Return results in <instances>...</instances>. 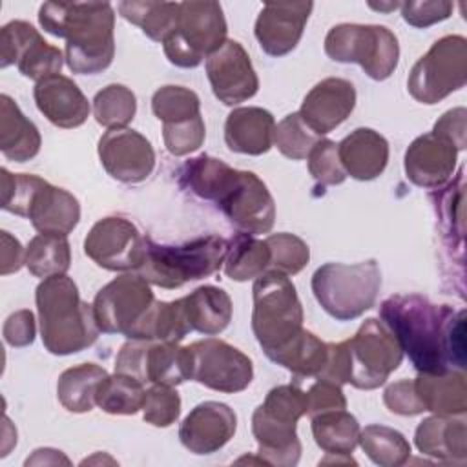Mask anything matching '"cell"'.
<instances>
[{
  "mask_svg": "<svg viewBox=\"0 0 467 467\" xmlns=\"http://www.w3.org/2000/svg\"><path fill=\"white\" fill-rule=\"evenodd\" d=\"M119 13L151 40L164 42L177 27L179 2L126 0L119 4Z\"/></svg>",
  "mask_w": 467,
  "mask_h": 467,
  "instance_id": "d590c367",
  "label": "cell"
},
{
  "mask_svg": "<svg viewBox=\"0 0 467 467\" xmlns=\"http://www.w3.org/2000/svg\"><path fill=\"white\" fill-rule=\"evenodd\" d=\"M275 120L268 109L235 108L224 122V142L235 153L263 155L274 144Z\"/></svg>",
  "mask_w": 467,
  "mask_h": 467,
  "instance_id": "484cf974",
  "label": "cell"
},
{
  "mask_svg": "<svg viewBox=\"0 0 467 467\" xmlns=\"http://www.w3.org/2000/svg\"><path fill=\"white\" fill-rule=\"evenodd\" d=\"M190 354V379L217 390L241 392L254 379L252 359L230 343L206 337L188 345Z\"/></svg>",
  "mask_w": 467,
  "mask_h": 467,
  "instance_id": "9a60e30c",
  "label": "cell"
},
{
  "mask_svg": "<svg viewBox=\"0 0 467 467\" xmlns=\"http://www.w3.org/2000/svg\"><path fill=\"white\" fill-rule=\"evenodd\" d=\"M182 299L192 330L215 336L228 327L232 319V299L223 288L204 285Z\"/></svg>",
  "mask_w": 467,
  "mask_h": 467,
  "instance_id": "1f68e13d",
  "label": "cell"
},
{
  "mask_svg": "<svg viewBox=\"0 0 467 467\" xmlns=\"http://www.w3.org/2000/svg\"><path fill=\"white\" fill-rule=\"evenodd\" d=\"M181 414V396L173 387L151 385L146 389L142 416L153 427H170Z\"/></svg>",
  "mask_w": 467,
  "mask_h": 467,
  "instance_id": "f6af8a7d",
  "label": "cell"
},
{
  "mask_svg": "<svg viewBox=\"0 0 467 467\" xmlns=\"http://www.w3.org/2000/svg\"><path fill=\"white\" fill-rule=\"evenodd\" d=\"M265 241L272 255L268 270H275L285 275H294L306 266L310 259V250L301 237L281 232L268 235Z\"/></svg>",
  "mask_w": 467,
  "mask_h": 467,
  "instance_id": "ee69618b",
  "label": "cell"
},
{
  "mask_svg": "<svg viewBox=\"0 0 467 467\" xmlns=\"http://www.w3.org/2000/svg\"><path fill=\"white\" fill-rule=\"evenodd\" d=\"M192 327L188 323L184 299L153 301L146 314L126 334L128 339L142 341H175L179 343Z\"/></svg>",
  "mask_w": 467,
  "mask_h": 467,
  "instance_id": "4dcf8cb0",
  "label": "cell"
},
{
  "mask_svg": "<svg viewBox=\"0 0 467 467\" xmlns=\"http://www.w3.org/2000/svg\"><path fill=\"white\" fill-rule=\"evenodd\" d=\"M270 248L250 234H237L228 241L224 257V274L234 281H248L259 277L270 268Z\"/></svg>",
  "mask_w": 467,
  "mask_h": 467,
  "instance_id": "8d00e7d4",
  "label": "cell"
},
{
  "mask_svg": "<svg viewBox=\"0 0 467 467\" xmlns=\"http://www.w3.org/2000/svg\"><path fill=\"white\" fill-rule=\"evenodd\" d=\"M452 2L447 0H423V2H403L400 5L401 16L412 27H429L451 16Z\"/></svg>",
  "mask_w": 467,
  "mask_h": 467,
  "instance_id": "c3c4849f",
  "label": "cell"
},
{
  "mask_svg": "<svg viewBox=\"0 0 467 467\" xmlns=\"http://www.w3.org/2000/svg\"><path fill=\"white\" fill-rule=\"evenodd\" d=\"M363 452L381 467L403 465L410 456V443L407 438L385 425H367L359 432V441Z\"/></svg>",
  "mask_w": 467,
  "mask_h": 467,
  "instance_id": "ab89813d",
  "label": "cell"
},
{
  "mask_svg": "<svg viewBox=\"0 0 467 467\" xmlns=\"http://www.w3.org/2000/svg\"><path fill=\"white\" fill-rule=\"evenodd\" d=\"M223 7L213 0L179 2L175 31L162 42L164 55L179 67H197L226 40Z\"/></svg>",
  "mask_w": 467,
  "mask_h": 467,
  "instance_id": "8fae6325",
  "label": "cell"
},
{
  "mask_svg": "<svg viewBox=\"0 0 467 467\" xmlns=\"http://www.w3.org/2000/svg\"><path fill=\"white\" fill-rule=\"evenodd\" d=\"M341 166L358 181H372L383 173L389 162V142L370 128H358L337 144Z\"/></svg>",
  "mask_w": 467,
  "mask_h": 467,
  "instance_id": "4316f807",
  "label": "cell"
},
{
  "mask_svg": "<svg viewBox=\"0 0 467 467\" xmlns=\"http://www.w3.org/2000/svg\"><path fill=\"white\" fill-rule=\"evenodd\" d=\"M62 51L47 44L42 35L24 20H11L0 31V66L16 64L18 71L31 80L60 75Z\"/></svg>",
  "mask_w": 467,
  "mask_h": 467,
  "instance_id": "ac0fdd59",
  "label": "cell"
},
{
  "mask_svg": "<svg viewBox=\"0 0 467 467\" xmlns=\"http://www.w3.org/2000/svg\"><path fill=\"white\" fill-rule=\"evenodd\" d=\"M312 434L321 451L327 454H352L359 441V423L345 409L327 410L310 416Z\"/></svg>",
  "mask_w": 467,
  "mask_h": 467,
  "instance_id": "e575fe53",
  "label": "cell"
},
{
  "mask_svg": "<svg viewBox=\"0 0 467 467\" xmlns=\"http://www.w3.org/2000/svg\"><path fill=\"white\" fill-rule=\"evenodd\" d=\"M308 171L321 186H336L347 179L341 166L337 144L330 139H319L308 153Z\"/></svg>",
  "mask_w": 467,
  "mask_h": 467,
  "instance_id": "bcb514c9",
  "label": "cell"
},
{
  "mask_svg": "<svg viewBox=\"0 0 467 467\" xmlns=\"http://www.w3.org/2000/svg\"><path fill=\"white\" fill-rule=\"evenodd\" d=\"M33 97L38 111L57 128H78L89 115V102L86 95L69 77L64 75H53L36 82Z\"/></svg>",
  "mask_w": 467,
  "mask_h": 467,
  "instance_id": "d4e9b609",
  "label": "cell"
},
{
  "mask_svg": "<svg viewBox=\"0 0 467 467\" xmlns=\"http://www.w3.org/2000/svg\"><path fill=\"white\" fill-rule=\"evenodd\" d=\"M40 337L47 352L67 356L91 347L99 337L93 305L78 296V288L66 274L42 279L36 286Z\"/></svg>",
  "mask_w": 467,
  "mask_h": 467,
  "instance_id": "5b68a950",
  "label": "cell"
},
{
  "mask_svg": "<svg viewBox=\"0 0 467 467\" xmlns=\"http://www.w3.org/2000/svg\"><path fill=\"white\" fill-rule=\"evenodd\" d=\"M42 29L66 40V62L77 75H97L115 55V11L108 2H46L38 9Z\"/></svg>",
  "mask_w": 467,
  "mask_h": 467,
  "instance_id": "7a4b0ae2",
  "label": "cell"
},
{
  "mask_svg": "<svg viewBox=\"0 0 467 467\" xmlns=\"http://www.w3.org/2000/svg\"><path fill=\"white\" fill-rule=\"evenodd\" d=\"M235 429L237 416L226 403L202 401L182 420L179 440L193 454H212L234 438Z\"/></svg>",
  "mask_w": 467,
  "mask_h": 467,
  "instance_id": "7402d4cb",
  "label": "cell"
},
{
  "mask_svg": "<svg viewBox=\"0 0 467 467\" xmlns=\"http://www.w3.org/2000/svg\"><path fill=\"white\" fill-rule=\"evenodd\" d=\"M372 9H378V11H392V9H398L401 4L400 2H389V4H368Z\"/></svg>",
  "mask_w": 467,
  "mask_h": 467,
  "instance_id": "6f0895ef",
  "label": "cell"
},
{
  "mask_svg": "<svg viewBox=\"0 0 467 467\" xmlns=\"http://www.w3.org/2000/svg\"><path fill=\"white\" fill-rule=\"evenodd\" d=\"M177 181L193 195L215 202L243 234H268L274 226V199L266 184L252 171L234 170L215 157L199 155L181 166Z\"/></svg>",
  "mask_w": 467,
  "mask_h": 467,
  "instance_id": "6da1fadb",
  "label": "cell"
},
{
  "mask_svg": "<svg viewBox=\"0 0 467 467\" xmlns=\"http://www.w3.org/2000/svg\"><path fill=\"white\" fill-rule=\"evenodd\" d=\"M84 254L111 272L139 270L146 255V237L124 217H104L86 235Z\"/></svg>",
  "mask_w": 467,
  "mask_h": 467,
  "instance_id": "e0dca14e",
  "label": "cell"
},
{
  "mask_svg": "<svg viewBox=\"0 0 467 467\" xmlns=\"http://www.w3.org/2000/svg\"><path fill=\"white\" fill-rule=\"evenodd\" d=\"M420 452L443 462H463L467 458L465 420L434 414L423 420L414 434Z\"/></svg>",
  "mask_w": 467,
  "mask_h": 467,
  "instance_id": "83f0119b",
  "label": "cell"
},
{
  "mask_svg": "<svg viewBox=\"0 0 467 467\" xmlns=\"http://www.w3.org/2000/svg\"><path fill=\"white\" fill-rule=\"evenodd\" d=\"M401 359L403 350L387 325L368 317L350 339L328 343L327 365L317 378L372 390L387 381Z\"/></svg>",
  "mask_w": 467,
  "mask_h": 467,
  "instance_id": "277c9868",
  "label": "cell"
},
{
  "mask_svg": "<svg viewBox=\"0 0 467 467\" xmlns=\"http://www.w3.org/2000/svg\"><path fill=\"white\" fill-rule=\"evenodd\" d=\"M451 314V306L434 305L418 294L390 296L379 306L381 321L420 374L452 370L445 350V332Z\"/></svg>",
  "mask_w": 467,
  "mask_h": 467,
  "instance_id": "3957f363",
  "label": "cell"
},
{
  "mask_svg": "<svg viewBox=\"0 0 467 467\" xmlns=\"http://www.w3.org/2000/svg\"><path fill=\"white\" fill-rule=\"evenodd\" d=\"M226 252L228 241L219 235H204L182 244H157L146 237V255L137 272L150 285L171 290L215 274Z\"/></svg>",
  "mask_w": 467,
  "mask_h": 467,
  "instance_id": "ba28073f",
  "label": "cell"
},
{
  "mask_svg": "<svg viewBox=\"0 0 467 467\" xmlns=\"http://www.w3.org/2000/svg\"><path fill=\"white\" fill-rule=\"evenodd\" d=\"M321 137L316 135L301 119L299 111L286 115L274 131V144L277 150L292 159V161H301L306 159L310 150L316 146V142Z\"/></svg>",
  "mask_w": 467,
  "mask_h": 467,
  "instance_id": "7bdbcfd3",
  "label": "cell"
},
{
  "mask_svg": "<svg viewBox=\"0 0 467 467\" xmlns=\"http://www.w3.org/2000/svg\"><path fill=\"white\" fill-rule=\"evenodd\" d=\"M383 401L390 412L400 416H416L425 410L414 390V379H400L389 385L383 392Z\"/></svg>",
  "mask_w": 467,
  "mask_h": 467,
  "instance_id": "f907efd6",
  "label": "cell"
},
{
  "mask_svg": "<svg viewBox=\"0 0 467 467\" xmlns=\"http://www.w3.org/2000/svg\"><path fill=\"white\" fill-rule=\"evenodd\" d=\"M325 53L336 62L359 64L372 80H385L398 67L400 44L385 26L337 24L325 36Z\"/></svg>",
  "mask_w": 467,
  "mask_h": 467,
  "instance_id": "7c38bea8",
  "label": "cell"
},
{
  "mask_svg": "<svg viewBox=\"0 0 467 467\" xmlns=\"http://www.w3.org/2000/svg\"><path fill=\"white\" fill-rule=\"evenodd\" d=\"M38 128L20 111L18 104L9 97H0V150L7 161L26 162L40 151Z\"/></svg>",
  "mask_w": 467,
  "mask_h": 467,
  "instance_id": "f546056e",
  "label": "cell"
},
{
  "mask_svg": "<svg viewBox=\"0 0 467 467\" xmlns=\"http://www.w3.org/2000/svg\"><path fill=\"white\" fill-rule=\"evenodd\" d=\"M35 316L31 310H16L4 323V339L11 347H27L35 341Z\"/></svg>",
  "mask_w": 467,
  "mask_h": 467,
  "instance_id": "f5cc1de1",
  "label": "cell"
},
{
  "mask_svg": "<svg viewBox=\"0 0 467 467\" xmlns=\"http://www.w3.org/2000/svg\"><path fill=\"white\" fill-rule=\"evenodd\" d=\"M306 407H308L306 410L308 416L327 412V410L347 409V400L341 390V385L317 378V381L312 383L310 389L306 390Z\"/></svg>",
  "mask_w": 467,
  "mask_h": 467,
  "instance_id": "681fc988",
  "label": "cell"
},
{
  "mask_svg": "<svg viewBox=\"0 0 467 467\" xmlns=\"http://www.w3.org/2000/svg\"><path fill=\"white\" fill-rule=\"evenodd\" d=\"M266 356L290 370L296 378H317L327 365L328 343L321 341L310 330L301 328L292 339Z\"/></svg>",
  "mask_w": 467,
  "mask_h": 467,
  "instance_id": "d6a6232c",
  "label": "cell"
},
{
  "mask_svg": "<svg viewBox=\"0 0 467 467\" xmlns=\"http://www.w3.org/2000/svg\"><path fill=\"white\" fill-rule=\"evenodd\" d=\"M252 296V330L265 354H270L303 328V306L294 283L275 270L255 277Z\"/></svg>",
  "mask_w": 467,
  "mask_h": 467,
  "instance_id": "30bf717a",
  "label": "cell"
},
{
  "mask_svg": "<svg viewBox=\"0 0 467 467\" xmlns=\"http://www.w3.org/2000/svg\"><path fill=\"white\" fill-rule=\"evenodd\" d=\"M2 208L31 221L44 235L67 237L80 221V204L69 192L57 188L38 175L0 170Z\"/></svg>",
  "mask_w": 467,
  "mask_h": 467,
  "instance_id": "8992f818",
  "label": "cell"
},
{
  "mask_svg": "<svg viewBox=\"0 0 467 467\" xmlns=\"http://www.w3.org/2000/svg\"><path fill=\"white\" fill-rule=\"evenodd\" d=\"M306 410V392L297 385L274 387L254 410L252 432L259 445L257 454L266 465L292 467L299 462L301 443L296 425Z\"/></svg>",
  "mask_w": 467,
  "mask_h": 467,
  "instance_id": "52a82bcc",
  "label": "cell"
},
{
  "mask_svg": "<svg viewBox=\"0 0 467 467\" xmlns=\"http://www.w3.org/2000/svg\"><path fill=\"white\" fill-rule=\"evenodd\" d=\"M467 111L465 108H454L445 111L434 124L432 131L451 140L460 151L465 148L467 142V124H465Z\"/></svg>",
  "mask_w": 467,
  "mask_h": 467,
  "instance_id": "db71d44e",
  "label": "cell"
},
{
  "mask_svg": "<svg viewBox=\"0 0 467 467\" xmlns=\"http://www.w3.org/2000/svg\"><path fill=\"white\" fill-rule=\"evenodd\" d=\"M26 265V252L18 239H15L9 232H2V275H9L18 272Z\"/></svg>",
  "mask_w": 467,
  "mask_h": 467,
  "instance_id": "11a10c76",
  "label": "cell"
},
{
  "mask_svg": "<svg viewBox=\"0 0 467 467\" xmlns=\"http://www.w3.org/2000/svg\"><path fill=\"white\" fill-rule=\"evenodd\" d=\"M204 137L206 128L201 115L173 124H162L164 146L175 157H182L199 150L204 142Z\"/></svg>",
  "mask_w": 467,
  "mask_h": 467,
  "instance_id": "7dc6e473",
  "label": "cell"
},
{
  "mask_svg": "<svg viewBox=\"0 0 467 467\" xmlns=\"http://www.w3.org/2000/svg\"><path fill=\"white\" fill-rule=\"evenodd\" d=\"M155 297L140 274H124L104 285L93 299V314L104 334H128Z\"/></svg>",
  "mask_w": 467,
  "mask_h": 467,
  "instance_id": "2e32d148",
  "label": "cell"
},
{
  "mask_svg": "<svg viewBox=\"0 0 467 467\" xmlns=\"http://www.w3.org/2000/svg\"><path fill=\"white\" fill-rule=\"evenodd\" d=\"M356 89L352 82L328 77L317 82L303 99L299 115L316 135H327L336 130L354 109Z\"/></svg>",
  "mask_w": 467,
  "mask_h": 467,
  "instance_id": "603a6c76",
  "label": "cell"
},
{
  "mask_svg": "<svg viewBox=\"0 0 467 467\" xmlns=\"http://www.w3.org/2000/svg\"><path fill=\"white\" fill-rule=\"evenodd\" d=\"M463 370L420 374L414 390L425 410L440 416H462L467 410V381Z\"/></svg>",
  "mask_w": 467,
  "mask_h": 467,
  "instance_id": "f1b7e54d",
  "label": "cell"
},
{
  "mask_svg": "<svg viewBox=\"0 0 467 467\" xmlns=\"http://www.w3.org/2000/svg\"><path fill=\"white\" fill-rule=\"evenodd\" d=\"M206 75L213 95L226 106L252 99L259 89V78L244 47L237 40H224L206 58Z\"/></svg>",
  "mask_w": 467,
  "mask_h": 467,
  "instance_id": "d6986e66",
  "label": "cell"
},
{
  "mask_svg": "<svg viewBox=\"0 0 467 467\" xmlns=\"http://www.w3.org/2000/svg\"><path fill=\"white\" fill-rule=\"evenodd\" d=\"M71 250L66 237L58 235H36L29 241L26 250L27 270L40 279L51 275H62L69 270Z\"/></svg>",
  "mask_w": 467,
  "mask_h": 467,
  "instance_id": "f35d334b",
  "label": "cell"
},
{
  "mask_svg": "<svg viewBox=\"0 0 467 467\" xmlns=\"http://www.w3.org/2000/svg\"><path fill=\"white\" fill-rule=\"evenodd\" d=\"M144 383L133 376L115 372L113 376H106L99 385L95 401L100 410L108 414H122L130 416L142 409L144 403Z\"/></svg>",
  "mask_w": 467,
  "mask_h": 467,
  "instance_id": "74e56055",
  "label": "cell"
},
{
  "mask_svg": "<svg viewBox=\"0 0 467 467\" xmlns=\"http://www.w3.org/2000/svg\"><path fill=\"white\" fill-rule=\"evenodd\" d=\"M151 109L162 124H173L201 115V100L195 91L182 86H162L151 97Z\"/></svg>",
  "mask_w": 467,
  "mask_h": 467,
  "instance_id": "b9f144b4",
  "label": "cell"
},
{
  "mask_svg": "<svg viewBox=\"0 0 467 467\" xmlns=\"http://www.w3.org/2000/svg\"><path fill=\"white\" fill-rule=\"evenodd\" d=\"M115 372L142 383L177 387L190 379L188 347H179L175 341L130 339L115 358Z\"/></svg>",
  "mask_w": 467,
  "mask_h": 467,
  "instance_id": "5bb4252c",
  "label": "cell"
},
{
  "mask_svg": "<svg viewBox=\"0 0 467 467\" xmlns=\"http://www.w3.org/2000/svg\"><path fill=\"white\" fill-rule=\"evenodd\" d=\"M381 272L374 259L341 265L327 263L312 275V292L321 308L337 321H352L374 306Z\"/></svg>",
  "mask_w": 467,
  "mask_h": 467,
  "instance_id": "9c48e42d",
  "label": "cell"
},
{
  "mask_svg": "<svg viewBox=\"0 0 467 467\" xmlns=\"http://www.w3.org/2000/svg\"><path fill=\"white\" fill-rule=\"evenodd\" d=\"M467 40L449 35L436 40L431 49L412 66L407 89L421 104H436L465 86Z\"/></svg>",
  "mask_w": 467,
  "mask_h": 467,
  "instance_id": "4fadbf2b",
  "label": "cell"
},
{
  "mask_svg": "<svg viewBox=\"0 0 467 467\" xmlns=\"http://www.w3.org/2000/svg\"><path fill=\"white\" fill-rule=\"evenodd\" d=\"M312 2H266L255 20V38L270 57L290 53L301 40Z\"/></svg>",
  "mask_w": 467,
  "mask_h": 467,
  "instance_id": "44dd1931",
  "label": "cell"
},
{
  "mask_svg": "<svg viewBox=\"0 0 467 467\" xmlns=\"http://www.w3.org/2000/svg\"><path fill=\"white\" fill-rule=\"evenodd\" d=\"M99 159L108 175L126 184L146 181L155 168L151 142L135 130H108L99 140Z\"/></svg>",
  "mask_w": 467,
  "mask_h": 467,
  "instance_id": "ffe728a7",
  "label": "cell"
},
{
  "mask_svg": "<svg viewBox=\"0 0 467 467\" xmlns=\"http://www.w3.org/2000/svg\"><path fill=\"white\" fill-rule=\"evenodd\" d=\"M137 111L135 93L122 84L102 88L93 99V117L108 130L126 128Z\"/></svg>",
  "mask_w": 467,
  "mask_h": 467,
  "instance_id": "60d3db41",
  "label": "cell"
},
{
  "mask_svg": "<svg viewBox=\"0 0 467 467\" xmlns=\"http://www.w3.org/2000/svg\"><path fill=\"white\" fill-rule=\"evenodd\" d=\"M458 148L445 137L431 131L420 135L405 151V173L421 188H441L452 175Z\"/></svg>",
  "mask_w": 467,
  "mask_h": 467,
  "instance_id": "cb8c5ba5",
  "label": "cell"
},
{
  "mask_svg": "<svg viewBox=\"0 0 467 467\" xmlns=\"http://www.w3.org/2000/svg\"><path fill=\"white\" fill-rule=\"evenodd\" d=\"M445 350L449 367L465 370V310H452L445 332Z\"/></svg>",
  "mask_w": 467,
  "mask_h": 467,
  "instance_id": "816d5d0a",
  "label": "cell"
},
{
  "mask_svg": "<svg viewBox=\"0 0 467 467\" xmlns=\"http://www.w3.org/2000/svg\"><path fill=\"white\" fill-rule=\"evenodd\" d=\"M108 376L106 368L95 363H82L71 368H66L58 376L57 396L62 407L69 412H89L97 401L99 385Z\"/></svg>",
  "mask_w": 467,
  "mask_h": 467,
  "instance_id": "836d02e7",
  "label": "cell"
},
{
  "mask_svg": "<svg viewBox=\"0 0 467 467\" xmlns=\"http://www.w3.org/2000/svg\"><path fill=\"white\" fill-rule=\"evenodd\" d=\"M42 465V463H69V460L60 452V451H55V449H36L33 452L31 458L26 460V465Z\"/></svg>",
  "mask_w": 467,
  "mask_h": 467,
  "instance_id": "9f6ffc18",
  "label": "cell"
}]
</instances>
